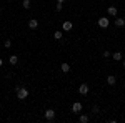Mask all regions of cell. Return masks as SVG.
I'll list each match as a JSON object with an SVG mask.
<instances>
[{
  "label": "cell",
  "instance_id": "1",
  "mask_svg": "<svg viewBox=\"0 0 125 123\" xmlns=\"http://www.w3.org/2000/svg\"><path fill=\"white\" fill-rule=\"evenodd\" d=\"M29 88L27 86H17V98L19 100H25V98H29Z\"/></svg>",
  "mask_w": 125,
  "mask_h": 123
},
{
  "label": "cell",
  "instance_id": "2",
  "mask_svg": "<svg viewBox=\"0 0 125 123\" xmlns=\"http://www.w3.org/2000/svg\"><path fill=\"white\" fill-rule=\"evenodd\" d=\"M108 25H110V20L107 19V17H100V19H98V27H100V28H107Z\"/></svg>",
  "mask_w": 125,
  "mask_h": 123
},
{
  "label": "cell",
  "instance_id": "3",
  "mask_svg": "<svg viewBox=\"0 0 125 123\" xmlns=\"http://www.w3.org/2000/svg\"><path fill=\"white\" fill-rule=\"evenodd\" d=\"M53 118H55V110H52V108H47V110H45V120L52 122Z\"/></svg>",
  "mask_w": 125,
  "mask_h": 123
},
{
  "label": "cell",
  "instance_id": "4",
  "mask_svg": "<svg viewBox=\"0 0 125 123\" xmlns=\"http://www.w3.org/2000/svg\"><path fill=\"white\" fill-rule=\"evenodd\" d=\"M88 92H90V86L87 85V83H82V85L78 86V93L80 95H87Z\"/></svg>",
  "mask_w": 125,
  "mask_h": 123
},
{
  "label": "cell",
  "instance_id": "5",
  "mask_svg": "<svg viewBox=\"0 0 125 123\" xmlns=\"http://www.w3.org/2000/svg\"><path fill=\"white\" fill-rule=\"evenodd\" d=\"M80 112H82V103L80 102L72 103V113H80Z\"/></svg>",
  "mask_w": 125,
  "mask_h": 123
},
{
  "label": "cell",
  "instance_id": "6",
  "mask_svg": "<svg viewBox=\"0 0 125 123\" xmlns=\"http://www.w3.org/2000/svg\"><path fill=\"white\" fill-rule=\"evenodd\" d=\"M37 27H39V20H37V19H30L29 20V28L35 30Z\"/></svg>",
  "mask_w": 125,
  "mask_h": 123
},
{
  "label": "cell",
  "instance_id": "7",
  "mask_svg": "<svg viewBox=\"0 0 125 123\" xmlns=\"http://www.w3.org/2000/svg\"><path fill=\"white\" fill-rule=\"evenodd\" d=\"M107 13H108L110 17H117L118 10H117V7H114V5H112V7H108V9H107Z\"/></svg>",
  "mask_w": 125,
  "mask_h": 123
},
{
  "label": "cell",
  "instance_id": "8",
  "mask_svg": "<svg viewBox=\"0 0 125 123\" xmlns=\"http://www.w3.org/2000/svg\"><path fill=\"white\" fill-rule=\"evenodd\" d=\"M72 27H73V25H72V22H70V20H65V22L62 23V28L65 30V32H70V30H72Z\"/></svg>",
  "mask_w": 125,
  "mask_h": 123
},
{
  "label": "cell",
  "instance_id": "9",
  "mask_svg": "<svg viewBox=\"0 0 125 123\" xmlns=\"http://www.w3.org/2000/svg\"><path fill=\"white\" fill-rule=\"evenodd\" d=\"M60 70H62V73H68L70 72V63H62L60 65Z\"/></svg>",
  "mask_w": 125,
  "mask_h": 123
},
{
  "label": "cell",
  "instance_id": "10",
  "mask_svg": "<svg viewBox=\"0 0 125 123\" xmlns=\"http://www.w3.org/2000/svg\"><path fill=\"white\" fill-rule=\"evenodd\" d=\"M9 62L12 63V65H17V63H19V57H17V55H10Z\"/></svg>",
  "mask_w": 125,
  "mask_h": 123
},
{
  "label": "cell",
  "instance_id": "11",
  "mask_svg": "<svg viewBox=\"0 0 125 123\" xmlns=\"http://www.w3.org/2000/svg\"><path fill=\"white\" fill-rule=\"evenodd\" d=\"M115 82H117V78L114 75H108V76H107V83H108V85H115Z\"/></svg>",
  "mask_w": 125,
  "mask_h": 123
},
{
  "label": "cell",
  "instance_id": "12",
  "mask_svg": "<svg viewBox=\"0 0 125 123\" xmlns=\"http://www.w3.org/2000/svg\"><path fill=\"white\" fill-rule=\"evenodd\" d=\"M112 58H114L115 62H120V60H124V57H122V53H120V52H115V53L112 55Z\"/></svg>",
  "mask_w": 125,
  "mask_h": 123
},
{
  "label": "cell",
  "instance_id": "13",
  "mask_svg": "<svg viewBox=\"0 0 125 123\" xmlns=\"http://www.w3.org/2000/svg\"><path fill=\"white\" fill-rule=\"evenodd\" d=\"M115 25L117 27H125V19H115Z\"/></svg>",
  "mask_w": 125,
  "mask_h": 123
},
{
  "label": "cell",
  "instance_id": "14",
  "mask_svg": "<svg viewBox=\"0 0 125 123\" xmlns=\"http://www.w3.org/2000/svg\"><path fill=\"white\" fill-rule=\"evenodd\" d=\"M30 5H32V0H23V2H22V7L27 9V10L30 9Z\"/></svg>",
  "mask_w": 125,
  "mask_h": 123
},
{
  "label": "cell",
  "instance_id": "15",
  "mask_svg": "<svg viewBox=\"0 0 125 123\" xmlns=\"http://www.w3.org/2000/svg\"><path fill=\"white\" fill-rule=\"evenodd\" d=\"M78 122H80V123H87V122H88V116H87V115H80Z\"/></svg>",
  "mask_w": 125,
  "mask_h": 123
},
{
  "label": "cell",
  "instance_id": "16",
  "mask_svg": "<svg viewBox=\"0 0 125 123\" xmlns=\"http://www.w3.org/2000/svg\"><path fill=\"white\" fill-rule=\"evenodd\" d=\"M62 37H63V33H62V32H58V30L53 33V38H55V40H60Z\"/></svg>",
  "mask_w": 125,
  "mask_h": 123
},
{
  "label": "cell",
  "instance_id": "17",
  "mask_svg": "<svg viewBox=\"0 0 125 123\" xmlns=\"http://www.w3.org/2000/svg\"><path fill=\"white\" fill-rule=\"evenodd\" d=\"M62 9H63V3H58V2H57V5H55V10H57V12H62Z\"/></svg>",
  "mask_w": 125,
  "mask_h": 123
},
{
  "label": "cell",
  "instance_id": "18",
  "mask_svg": "<svg viewBox=\"0 0 125 123\" xmlns=\"http://www.w3.org/2000/svg\"><path fill=\"white\" fill-rule=\"evenodd\" d=\"M3 45H5V48H10V47H12V42H10V40H5Z\"/></svg>",
  "mask_w": 125,
  "mask_h": 123
},
{
  "label": "cell",
  "instance_id": "19",
  "mask_svg": "<svg viewBox=\"0 0 125 123\" xmlns=\"http://www.w3.org/2000/svg\"><path fill=\"white\" fill-rule=\"evenodd\" d=\"M104 57H105V58L110 57V52H108V50H105V52H104Z\"/></svg>",
  "mask_w": 125,
  "mask_h": 123
},
{
  "label": "cell",
  "instance_id": "20",
  "mask_svg": "<svg viewBox=\"0 0 125 123\" xmlns=\"http://www.w3.org/2000/svg\"><path fill=\"white\" fill-rule=\"evenodd\" d=\"M92 112H94V113H98L100 110H98V106H94V108H92Z\"/></svg>",
  "mask_w": 125,
  "mask_h": 123
},
{
  "label": "cell",
  "instance_id": "21",
  "mask_svg": "<svg viewBox=\"0 0 125 123\" xmlns=\"http://www.w3.org/2000/svg\"><path fill=\"white\" fill-rule=\"evenodd\" d=\"M57 2H58V3H63V2H65V0H57Z\"/></svg>",
  "mask_w": 125,
  "mask_h": 123
},
{
  "label": "cell",
  "instance_id": "22",
  "mask_svg": "<svg viewBox=\"0 0 125 123\" xmlns=\"http://www.w3.org/2000/svg\"><path fill=\"white\" fill-rule=\"evenodd\" d=\"M2 63H3V60H2V58H0V66H2Z\"/></svg>",
  "mask_w": 125,
  "mask_h": 123
},
{
  "label": "cell",
  "instance_id": "23",
  "mask_svg": "<svg viewBox=\"0 0 125 123\" xmlns=\"http://www.w3.org/2000/svg\"><path fill=\"white\" fill-rule=\"evenodd\" d=\"M122 63H124V68H125V58H124V62H122Z\"/></svg>",
  "mask_w": 125,
  "mask_h": 123
}]
</instances>
